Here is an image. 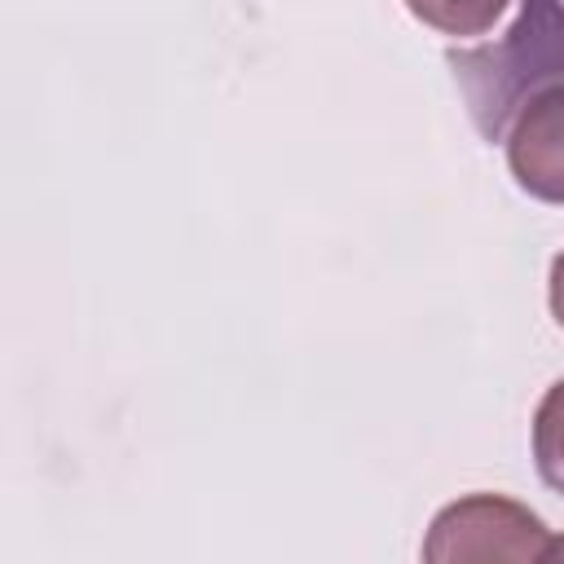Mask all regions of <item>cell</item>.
<instances>
[{
  "label": "cell",
  "mask_w": 564,
  "mask_h": 564,
  "mask_svg": "<svg viewBox=\"0 0 564 564\" xmlns=\"http://www.w3.org/2000/svg\"><path fill=\"white\" fill-rule=\"evenodd\" d=\"M445 62L476 132L502 141L529 97L564 84V0H520L516 22L494 44L449 48Z\"/></svg>",
  "instance_id": "cell-1"
},
{
  "label": "cell",
  "mask_w": 564,
  "mask_h": 564,
  "mask_svg": "<svg viewBox=\"0 0 564 564\" xmlns=\"http://www.w3.org/2000/svg\"><path fill=\"white\" fill-rule=\"evenodd\" d=\"M551 529L542 516H533L524 502L502 494H467L436 511L423 560L432 564H458V560H546Z\"/></svg>",
  "instance_id": "cell-2"
},
{
  "label": "cell",
  "mask_w": 564,
  "mask_h": 564,
  "mask_svg": "<svg viewBox=\"0 0 564 564\" xmlns=\"http://www.w3.org/2000/svg\"><path fill=\"white\" fill-rule=\"evenodd\" d=\"M502 141L516 185L538 203L564 207V84L529 97Z\"/></svg>",
  "instance_id": "cell-3"
},
{
  "label": "cell",
  "mask_w": 564,
  "mask_h": 564,
  "mask_svg": "<svg viewBox=\"0 0 564 564\" xmlns=\"http://www.w3.org/2000/svg\"><path fill=\"white\" fill-rule=\"evenodd\" d=\"M511 0H405V9L441 35H485Z\"/></svg>",
  "instance_id": "cell-4"
},
{
  "label": "cell",
  "mask_w": 564,
  "mask_h": 564,
  "mask_svg": "<svg viewBox=\"0 0 564 564\" xmlns=\"http://www.w3.org/2000/svg\"><path fill=\"white\" fill-rule=\"evenodd\" d=\"M533 463H538V476L555 494H564V379H555L538 401V414H533Z\"/></svg>",
  "instance_id": "cell-5"
},
{
  "label": "cell",
  "mask_w": 564,
  "mask_h": 564,
  "mask_svg": "<svg viewBox=\"0 0 564 564\" xmlns=\"http://www.w3.org/2000/svg\"><path fill=\"white\" fill-rule=\"evenodd\" d=\"M546 295H551V313H555V322L564 326V251L551 260V282H546Z\"/></svg>",
  "instance_id": "cell-6"
},
{
  "label": "cell",
  "mask_w": 564,
  "mask_h": 564,
  "mask_svg": "<svg viewBox=\"0 0 564 564\" xmlns=\"http://www.w3.org/2000/svg\"><path fill=\"white\" fill-rule=\"evenodd\" d=\"M564 555V538H551V546H546V560H560Z\"/></svg>",
  "instance_id": "cell-7"
}]
</instances>
